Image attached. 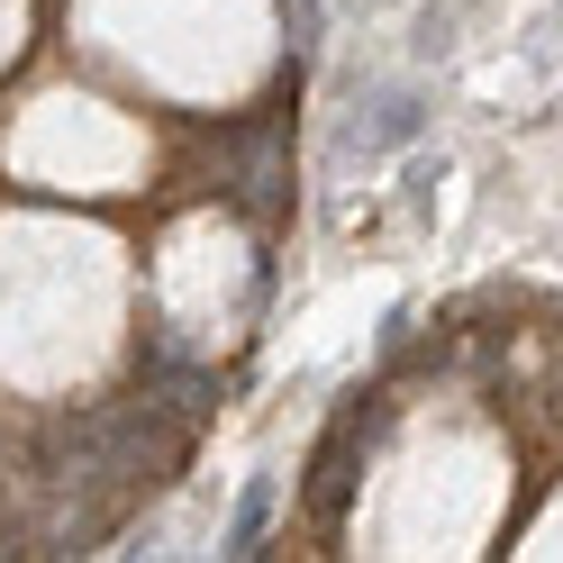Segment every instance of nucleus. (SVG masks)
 <instances>
[{
    "mask_svg": "<svg viewBox=\"0 0 563 563\" xmlns=\"http://www.w3.org/2000/svg\"><path fill=\"white\" fill-rule=\"evenodd\" d=\"M382 428H391V382L364 391V400H345V409L328 418L319 454H309V482H300L309 527H319V537H336V527H345V500H355V473H364V445H373Z\"/></svg>",
    "mask_w": 563,
    "mask_h": 563,
    "instance_id": "f257e3e1",
    "label": "nucleus"
},
{
    "mask_svg": "<svg viewBox=\"0 0 563 563\" xmlns=\"http://www.w3.org/2000/svg\"><path fill=\"white\" fill-rule=\"evenodd\" d=\"M219 155L236 164V209L255 228H282V209H291V146H282V128L273 119H236V128H219Z\"/></svg>",
    "mask_w": 563,
    "mask_h": 563,
    "instance_id": "f03ea898",
    "label": "nucleus"
},
{
    "mask_svg": "<svg viewBox=\"0 0 563 563\" xmlns=\"http://www.w3.org/2000/svg\"><path fill=\"white\" fill-rule=\"evenodd\" d=\"M418 128H428V100H418L409 82H391V91H373V119H355V128H345V155H382V146H409Z\"/></svg>",
    "mask_w": 563,
    "mask_h": 563,
    "instance_id": "7ed1b4c3",
    "label": "nucleus"
},
{
    "mask_svg": "<svg viewBox=\"0 0 563 563\" xmlns=\"http://www.w3.org/2000/svg\"><path fill=\"white\" fill-rule=\"evenodd\" d=\"M264 527H273V473H255V482L236 490V518H228V545L219 554H236V563L264 554Z\"/></svg>",
    "mask_w": 563,
    "mask_h": 563,
    "instance_id": "20e7f679",
    "label": "nucleus"
},
{
    "mask_svg": "<svg viewBox=\"0 0 563 563\" xmlns=\"http://www.w3.org/2000/svg\"><path fill=\"white\" fill-rule=\"evenodd\" d=\"M454 46V0H437V10H418V55H445Z\"/></svg>",
    "mask_w": 563,
    "mask_h": 563,
    "instance_id": "39448f33",
    "label": "nucleus"
},
{
    "mask_svg": "<svg viewBox=\"0 0 563 563\" xmlns=\"http://www.w3.org/2000/svg\"><path fill=\"white\" fill-rule=\"evenodd\" d=\"M282 19H291V55L319 46V0H282Z\"/></svg>",
    "mask_w": 563,
    "mask_h": 563,
    "instance_id": "423d86ee",
    "label": "nucleus"
},
{
    "mask_svg": "<svg viewBox=\"0 0 563 563\" xmlns=\"http://www.w3.org/2000/svg\"><path fill=\"white\" fill-rule=\"evenodd\" d=\"M437 183H445V164H409V209H437Z\"/></svg>",
    "mask_w": 563,
    "mask_h": 563,
    "instance_id": "0eeeda50",
    "label": "nucleus"
}]
</instances>
